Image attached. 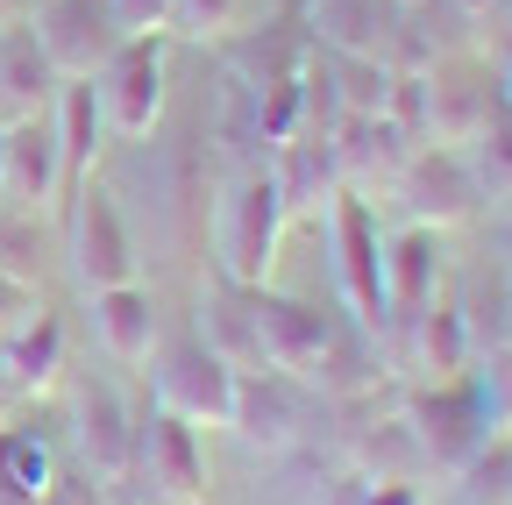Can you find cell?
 I'll list each match as a JSON object with an SVG mask.
<instances>
[{
	"instance_id": "18",
	"label": "cell",
	"mask_w": 512,
	"mask_h": 505,
	"mask_svg": "<svg viewBox=\"0 0 512 505\" xmlns=\"http://www.w3.org/2000/svg\"><path fill=\"white\" fill-rule=\"evenodd\" d=\"M399 335H406V370L420 377V385H456V377L470 370V349H477L456 299H434L427 313H413Z\"/></svg>"
},
{
	"instance_id": "22",
	"label": "cell",
	"mask_w": 512,
	"mask_h": 505,
	"mask_svg": "<svg viewBox=\"0 0 512 505\" xmlns=\"http://www.w3.org/2000/svg\"><path fill=\"white\" fill-rule=\"evenodd\" d=\"M50 86H57V72H50V57L36 50L29 22L22 29H0V100H8L15 114H50Z\"/></svg>"
},
{
	"instance_id": "27",
	"label": "cell",
	"mask_w": 512,
	"mask_h": 505,
	"mask_svg": "<svg viewBox=\"0 0 512 505\" xmlns=\"http://www.w3.org/2000/svg\"><path fill=\"white\" fill-rule=\"evenodd\" d=\"M470 150H477L470 171H477V185H484V200H491V193H512V107H505V100H498L491 129H484Z\"/></svg>"
},
{
	"instance_id": "12",
	"label": "cell",
	"mask_w": 512,
	"mask_h": 505,
	"mask_svg": "<svg viewBox=\"0 0 512 505\" xmlns=\"http://www.w3.org/2000/svg\"><path fill=\"white\" fill-rule=\"evenodd\" d=\"M399 200H406V214H413L420 228H456V221H470L477 200H484V185H477V171H470V150L420 143V150L406 157V171H399Z\"/></svg>"
},
{
	"instance_id": "39",
	"label": "cell",
	"mask_w": 512,
	"mask_h": 505,
	"mask_svg": "<svg viewBox=\"0 0 512 505\" xmlns=\"http://www.w3.org/2000/svg\"><path fill=\"white\" fill-rule=\"evenodd\" d=\"M505 242H512V235H505Z\"/></svg>"
},
{
	"instance_id": "30",
	"label": "cell",
	"mask_w": 512,
	"mask_h": 505,
	"mask_svg": "<svg viewBox=\"0 0 512 505\" xmlns=\"http://www.w3.org/2000/svg\"><path fill=\"white\" fill-rule=\"evenodd\" d=\"M114 36H171V0H107Z\"/></svg>"
},
{
	"instance_id": "5",
	"label": "cell",
	"mask_w": 512,
	"mask_h": 505,
	"mask_svg": "<svg viewBox=\"0 0 512 505\" xmlns=\"http://www.w3.org/2000/svg\"><path fill=\"white\" fill-rule=\"evenodd\" d=\"M64 200H72V278H79V292L136 285V235H128L114 193L100 178H86Z\"/></svg>"
},
{
	"instance_id": "7",
	"label": "cell",
	"mask_w": 512,
	"mask_h": 505,
	"mask_svg": "<svg viewBox=\"0 0 512 505\" xmlns=\"http://www.w3.org/2000/svg\"><path fill=\"white\" fill-rule=\"evenodd\" d=\"M150 385H157V406L178 413L185 427H228V413H235V370H228L200 335L157 349Z\"/></svg>"
},
{
	"instance_id": "2",
	"label": "cell",
	"mask_w": 512,
	"mask_h": 505,
	"mask_svg": "<svg viewBox=\"0 0 512 505\" xmlns=\"http://www.w3.org/2000/svg\"><path fill=\"white\" fill-rule=\"evenodd\" d=\"M399 413L420 434L427 470H441V477H463V463L491 441V413H484L477 370H463L456 385H413V392H399Z\"/></svg>"
},
{
	"instance_id": "9",
	"label": "cell",
	"mask_w": 512,
	"mask_h": 505,
	"mask_svg": "<svg viewBox=\"0 0 512 505\" xmlns=\"http://www.w3.org/2000/svg\"><path fill=\"white\" fill-rule=\"evenodd\" d=\"M100 114H107V136L136 143L157 129L164 114V36H128L107 65H100Z\"/></svg>"
},
{
	"instance_id": "35",
	"label": "cell",
	"mask_w": 512,
	"mask_h": 505,
	"mask_svg": "<svg viewBox=\"0 0 512 505\" xmlns=\"http://www.w3.org/2000/svg\"><path fill=\"white\" fill-rule=\"evenodd\" d=\"M36 15V0H0V29H22Z\"/></svg>"
},
{
	"instance_id": "13",
	"label": "cell",
	"mask_w": 512,
	"mask_h": 505,
	"mask_svg": "<svg viewBox=\"0 0 512 505\" xmlns=\"http://www.w3.org/2000/svg\"><path fill=\"white\" fill-rule=\"evenodd\" d=\"M72 413H79V456H86V470L100 477V484H121L128 477V449H136V406L121 399V385L114 377H79V399H72Z\"/></svg>"
},
{
	"instance_id": "34",
	"label": "cell",
	"mask_w": 512,
	"mask_h": 505,
	"mask_svg": "<svg viewBox=\"0 0 512 505\" xmlns=\"http://www.w3.org/2000/svg\"><path fill=\"white\" fill-rule=\"evenodd\" d=\"M29 406V392H22V377H15V363H8V342H0V420H15Z\"/></svg>"
},
{
	"instance_id": "29",
	"label": "cell",
	"mask_w": 512,
	"mask_h": 505,
	"mask_svg": "<svg viewBox=\"0 0 512 505\" xmlns=\"http://www.w3.org/2000/svg\"><path fill=\"white\" fill-rule=\"evenodd\" d=\"M477 385H484V413H491V434H512V349H491V356H484Z\"/></svg>"
},
{
	"instance_id": "20",
	"label": "cell",
	"mask_w": 512,
	"mask_h": 505,
	"mask_svg": "<svg viewBox=\"0 0 512 505\" xmlns=\"http://www.w3.org/2000/svg\"><path fill=\"white\" fill-rule=\"evenodd\" d=\"M249 292L256 285H235V278H207L200 292V342L228 363V370H271L264 349H256V313H249Z\"/></svg>"
},
{
	"instance_id": "15",
	"label": "cell",
	"mask_w": 512,
	"mask_h": 505,
	"mask_svg": "<svg viewBox=\"0 0 512 505\" xmlns=\"http://www.w3.org/2000/svg\"><path fill=\"white\" fill-rule=\"evenodd\" d=\"M328 150H335V171H342V193H377V185H399V171H406V157L420 150V143H406L392 121H370V114H342L335 121V136H328Z\"/></svg>"
},
{
	"instance_id": "4",
	"label": "cell",
	"mask_w": 512,
	"mask_h": 505,
	"mask_svg": "<svg viewBox=\"0 0 512 505\" xmlns=\"http://www.w3.org/2000/svg\"><path fill=\"white\" fill-rule=\"evenodd\" d=\"M328 235H335L342 313L384 342V235H377L370 200H363V193H335V207H328Z\"/></svg>"
},
{
	"instance_id": "28",
	"label": "cell",
	"mask_w": 512,
	"mask_h": 505,
	"mask_svg": "<svg viewBox=\"0 0 512 505\" xmlns=\"http://www.w3.org/2000/svg\"><path fill=\"white\" fill-rule=\"evenodd\" d=\"M242 15V0H171V36H200V43H221Z\"/></svg>"
},
{
	"instance_id": "36",
	"label": "cell",
	"mask_w": 512,
	"mask_h": 505,
	"mask_svg": "<svg viewBox=\"0 0 512 505\" xmlns=\"http://www.w3.org/2000/svg\"><path fill=\"white\" fill-rule=\"evenodd\" d=\"M498 86H505V93H498V100H505V107H512V50H505V72H498Z\"/></svg>"
},
{
	"instance_id": "17",
	"label": "cell",
	"mask_w": 512,
	"mask_h": 505,
	"mask_svg": "<svg viewBox=\"0 0 512 505\" xmlns=\"http://www.w3.org/2000/svg\"><path fill=\"white\" fill-rule=\"evenodd\" d=\"M491 86L477 72H456V65H427V143L441 150H470L484 129H491Z\"/></svg>"
},
{
	"instance_id": "3",
	"label": "cell",
	"mask_w": 512,
	"mask_h": 505,
	"mask_svg": "<svg viewBox=\"0 0 512 505\" xmlns=\"http://www.w3.org/2000/svg\"><path fill=\"white\" fill-rule=\"evenodd\" d=\"M278 235H285V207H278L271 171H242L235 193L221 200V221H214V271L235 285H271Z\"/></svg>"
},
{
	"instance_id": "25",
	"label": "cell",
	"mask_w": 512,
	"mask_h": 505,
	"mask_svg": "<svg viewBox=\"0 0 512 505\" xmlns=\"http://www.w3.org/2000/svg\"><path fill=\"white\" fill-rule=\"evenodd\" d=\"M306 29H313V43H320V50H370L377 0H313Z\"/></svg>"
},
{
	"instance_id": "31",
	"label": "cell",
	"mask_w": 512,
	"mask_h": 505,
	"mask_svg": "<svg viewBox=\"0 0 512 505\" xmlns=\"http://www.w3.org/2000/svg\"><path fill=\"white\" fill-rule=\"evenodd\" d=\"M36 313H43L36 285H29L22 271H8V264H0V335H15V328H29Z\"/></svg>"
},
{
	"instance_id": "33",
	"label": "cell",
	"mask_w": 512,
	"mask_h": 505,
	"mask_svg": "<svg viewBox=\"0 0 512 505\" xmlns=\"http://www.w3.org/2000/svg\"><path fill=\"white\" fill-rule=\"evenodd\" d=\"M363 505H420V484H399V477H363Z\"/></svg>"
},
{
	"instance_id": "16",
	"label": "cell",
	"mask_w": 512,
	"mask_h": 505,
	"mask_svg": "<svg viewBox=\"0 0 512 505\" xmlns=\"http://www.w3.org/2000/svg\"><path fill=\"white\" fill-rule=\"evenodd\" d=\"M271 185H278V207L285 221H320L342 193V171H335V150L328 143H306V136H285L271 143Z\"/></svg>"
},
{
	"instance_id": "32",
	"label": "cell",
	"mask_w": 512,
	"mask_h": 505,
	"mask_svg": "<svg viewBox=\"0 0 512 505\" xmlns=\"http://www.w3.org/2000/svg\"><path fill=\"white\" fill-rule=\"evenodd\" d=\"M36 505H107V484H100L93 470H64V463H57V477L43 484Z\"/></svg>"
},
{
	"instance_id": "23",
	"label": "cell",
	"mask_w": 512,
	"mask_h": 505,
	"mask_svg": "<svg viewBox=\"0 0 512 505\" xmlns=\"http://www.w3.org/2000/svg\"><path fill=\"white\" fill-rule=\"evenodd\" d=\"M8 342V363H15V377H22V392L29 399H43V392H57V377H64V321L43 306L29 328H15V335H0Z\"/></svg>"
},
{
	"instance_id": "14",
	"label": "cell",
	"mask_w": 512,
	"mask_h": 505,
	"mask_svg": "<svg viewBox=\"0 0 512 505\" xmlns=\"http://www.w3.org/2000/svg\"><path fill=\"white\" fill-rule=\"evenodd\" d=\"M441 299V228H399L384 235V335Z\"/></svg>"
},
{
	"instance_id": "26",
	"label": "cell",
	"mask_w": 512,
	"mask_h": 505,
	"mask_svg": "<svg viewBox=\"0 0 512 505\" xmlns=\"http://www.w3.org/2000/svg\"><path fill=\"white\" fill-rule=\"evenodd\" d=\"M463 498L470 505H512V434H491L484 449L463 463Z\"/></svg>"
},
{
	"instance_id": "21",
	"label": "cell",
	"mask_w": 512,
	"mask_h": 505,
	"mask_svg": "<svg viewBox=\"0 0 512 505\" xmlns=\"http://www.w3.org/2000/svg\"><path fill=\"white\" fill-rule=\"evenodd\" d=\"M57 157H64V193L93 178L100 164V136H107V114H100V86L93 79H57Z\"/></svg>"
},
{
	"instance_id": "37",
	"label": "cell",
	"mask_w": 512,
	"mask_h": 505,
	"mask_svg": "<svg viewBox=\"0 0 512 505\" xmlns=\"http://www.w3.org/2000/svg\"><path fill=\"white\" fill-rule=\"evenodd\" d=\"M456 8H463V15H491V8H498V0H456Z\"/></svg>"
},
{
	"instance_id": "19",
	"label": "cell",
	"mask_w": 512,
	"mask_h": 505,
	"mask_svg": "<svg viewBox=\"0 0 512 505\" xmlns=\"http://www.w3.org/2000/svg\"><path fill=\"white\" fill-rule=\"evenodd\" d=\"M93 299V335H100V356L121 363V370H143L157 356V313H150V292L143 285H107V292H86Z\"/></svg>"
},
{
	"instance_id": "10",
	"label": "cell",
	"mask_w": 512,
	"mask_h": 505,
	"mask_svg": "<svg viewBox=\"0 0 512 505\" xmlns=\"http://www.w3.org/2000/svg\"><path fill=\"white\" fill-rule=\"evenodd\" d=\"M249 313H256V349H264V363L285 370V377H299V385L313 377V363L328 356L335 321H342V306L285 299V292H271V285H256V292H249Z\"/></svg>"
},
{
	"instance_id": "1",
	"label": "cell",
	"mask_w": 512,
	"mask_h": 505,
	"mask_svg": "<svg viewBox=\"0 0 512 505\" xmlns=\"http://www.w3.org/2000/svg\"><path fill=\"white\" fill-rule=\"evenodd\" d=\"M143 484L136 505H207V456H200V427H185L157 399L136 413V449H128V477Z\"/></svg>"
},
{
	"instance_id": "8",
	"label": "cell",
	"mask_w": 512,
	"mask_h": 505,
	"mask_svg": "<svg viewBox=\"0 0 512 505\" xmlns=\"http://www.w3.org/2000/svg\"><path fill=\"white\" fill-rule=\"evenodd\" d=\"M64 200V157H57V121L15 114L0 121V207L8 214H50Z\"/></svg>"
},
{
	"instance_id": "11",
	"label": "cell",
	"mask_w": 512,
	"mask_h": 505,
	"mask_svg": "<svg viewBox=\"0 0 512 505\" xmlns=\"http://www.w3.org/2000/svg\"><path fill=\"white\" fill-rule=\"evenodd\" d=\"M29 36H36V50L50 57L57 79H100V65L121 50L107 0H36Z\"/></svg>"
},
{
	"instance_id": "6",
	"label": "cell",
	"mask_w": 512,
	"mask_h": 505,
	"mask_svg": "<svg viewBox=\"0 0 512 505\" xmlns=\"http://www.w3.org/2000/svg\"><path fill=\"white\" fill-rule=\"evenodd\" d=\"M313 420H320V399L299 385V377H285V370H235V413H228V427L249 441V449L285 456V449L306 441Z\"/></svg>"
},
{
	"instance_id": "38",
	"label": "cell",
	"mask_w": 512,
	"mask_h": 505,
	"mask_svg": "<svg viewBox=\"0 0 512 505\" xmlns=\"http://www.w3.org/2000/svg\"><path fill=\"white\" fill-rule=\"evenodd\" d=\"M498 349H512V299H505V342H498Z\"/></svg>"
},
{
	"instance_id": "24",
	"label": "cell",
	"mask_w": 512,
	"mask_h": 505,
	"mask_svg": "<svg viewBox=\"0 0 512 505\" xmlns=\"http://www.w3.org/2000/svg\"><path fill=\"white\" fill-rule=\"evenodd\" d=\"M328 79H335V100H342V114H384L392 107V65H384L377 50H328Z\"/></svg>"
}]
</instances>
